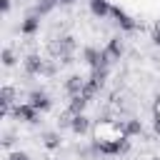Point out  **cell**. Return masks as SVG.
<instances>
[{
  "label": "cell",
  "mask_w": 160,
  "mask_h": 160,
  "mask_svg": "<svg viewBox=\"0 0 160 160\" xmlns=\"http://www.w3.org/2000/svg\"><path fill=\"white\" fill-rule=\"evenodd\" d=\"M42 58L38 55V52H30V55H25V60H22V65H25V72L28 75H40V70H42Z\"/></svg>",
  "instance_id": "4"
},
{
  "label": "cell",
  "mask_w": 160,
  "mask_h": 160,
  "mask_svg": "<svg viewBox=\"0 0 160 160\" xmlns=\"http://www.w3.org/2000/svg\"><path fill=\"white\" fill-rule=\"evenodd\" d=\"M122 50H125V48H122V40H120L118 35H115V38H110V40H108V45L102 48V52H105V60H108V62H118V60L122 58Z\"/></svg>",
  "instance_id": "2"
},
{
  "label": "cell",
  "mask_w": 160,
  "mask_h": 160,
  "mask_svg": "<svg viewBox=\"0 0 160 160\" xmlns=\"http://www.w3.org/2000/svg\"><path fill=\"white\" fill-rule=\"evenodd\" d=\"M110 8H112V5H110L108 0H90V12H92L95 18H100V20H102L105 15H110Z\"/></svg>",
  "instance_id": "9"
},
{
  "label": "cell",
  "mask_w": 160,
  "mask_h": 160,
  "mask_svg": "<svg viewBox=\"0 0 160 160\" xmlns=\"http://www.w3.org/2000/svg\"><path fill=\"white\" fill-rule=\"evenodd\" d=\"M152 132H155V138L160 140V118H155V122H152Z\"/></svg>",
  "instance_id": "19"
},
{
  "label": "cell",
  "mask_w": 160,
  "mask_h": 160,
  "mask_svg": "<svg viewBox=\"0 0 160 160\" xmlns=\"http://www.w3.org/2000/svg\"><path fill=\"white\" fill-rule=\"evenodd\" d=\"M40 18H42V15H38V12L25 15V18H22V22H20V32H22V35H28V38H30V35H35V32L40 30Z\"/></svg>",
  "instance_id": "3"
},
{
  "label": "cell",
  "mask_w": 160,
  "mask_h": 160,
  "mask_svg": "<svg viewBox=\"0 0 160 160\" xmlns=\"http://www.w3.org/2000/svg\"><path fill=\"white\" fill-rule=\"evenodd\" d=\"M58 60H45L42 62V70H40V78H52L55 72H58Z\"/></svg>",
  "instance_id": "14"
},
{
  "label": "cell",
  "mask_w": 160,
  "mask_h": 160,
  "mask_svg": "<svg viewBox=\"0 0 160 160\" xmlns=\"http://www.w3.org/2000/svg\"><path fill=\"white\" fill-rule=\"evenodd\" d=\"M122 128H125V135H128V138H140V135H142V120H140V118H128V120H122Z\"/></svg>",
  "instance_id": "7"
},
{
  "label": "cell",
  "mask_w": 160,
  "mask_h": 160,
  "mask_svg": "<svg viewBox=\"0 0 160 160\" xmlns=\"http://www.w3.org/2000/svg\"><path fill=\"white\" fill-rule=\"evenodd\" d=\"M72 135H85L88 130H90V120H88V115L82 112V115H75V120H72Z\"/></svg>",
  "instance_id": "10"
},
{
  "label": "cell",
  "mask_w": 160,
  "mask_h": 160,
  "mask_svg": "<svg viewBox=\"0 0 160 160\" xmlns=\"http://www.w3.org/2000/svg\"><path fill=\"white\" fill-rule=\"evenodd\" d=\"M15 62H18L15 50H12V48H5V50H2V65H5V68H12Z\"/></svg>",
  "instance_id": "15"
},
{
  "label": "cell",
  "mask_w": 160,
  "mask_h": 160,
  "mask_svg": "<svg viewBox=\"0 0 160 160\" xmlns=\"http://www.w3.org/2000/svg\"><path fill=\"white\" fill-rule=\"evenodd\" d=\"M55 2H58V0H55Z\"/></svg>",
  "instance_id": "24"
},
{
  "label": "cell",
  "mask_w": 160,
  "mask_h": 160,
  "mask_svg": "<svg viewBox=\"0 0 160 160\" xmlns=\"http://www.w3.org/2000/svg\"><path fill=\"white\" fill-rule=\"evenodd\" d=\"M58 2H60V5H72L75 0H58Z\"/></svg>",
  "instance_id": "22"
},
{
  "label": "cell",
  "mask_w": 160,
  "mask_h": 160,
  "mask_svg": "<svg viewBox=\"0 0 160 160\" xmlns=\"http://www.w3.org/2000/svg\"><path fill=\"white\" fill-rule=\"evenodd\" d=\"M0 142H2V148H12V142H15V132H12V130H5Z\"/></svg>",
  "instance_id": "16"
},
{
  "label": "cell",
  "mask_w": 160,
  "mask_h": 160,
  "mask_svg": "<svg viewBox=\"0 0 160 160\" xmlns=\"http://www.w3.org/2000/svg\"><path fill=\"white\" fill-rule=\"evenodd\" d=\"M88 98H82V95H72L70 98V102H68V110H72L75 115H82L85 112V108H88Z\"/></svg>",
  "instance_id": "11"
},
{
  "label": "cell",
  "mask_w": 160,
  "mask_h": 160,
  "mask_svg": "<svg viewBox=\"0 0 160 160\" xmlns=\"http://www.w3.org/2000/svg\"><path fill=\"white\" fill-rule=\"evenodd\" d=\"M155 118H160V95L155 98Z\"/></svg>",
  "instance_id": "21"
},
{
  "label": "cell",
  "mask_w": 160,
  "mask_h": 160,
  "mask_svg": "<svg viewBox=\"0 0 160 160\" xmlns=\"http://www.w3.org/2000/svg\"><path fill=\"white\" fill-rule=\"evenodd\" d=\"M72 120H75V112L65 108V110L58 115V128H60V130H65V128L70 130V128H72Z\"/></svg>",
  "instance_id": "13"
},
{
  "label": "cell",
  "mask_w": 160,
  "mask_h": 160,
  "mask_svg": "<svg viewBox=\"0 0 160 160\" xmlns=\"http://www.w3.org/2000/svg\"><path fill=\"white\" fill-rule=\"evenodd\" d=\"M152 42L155 45H160V18L155 20V25H152Z\"/></svg>",
  "instance_id": "18"
},
{
  "label": "cell",
  "mask_w": 160,
  "mask_h": 160,
  "mask_svg": "<svg viewBox=\"0 0 160 160\" xmlns=\"http://www.w3.org/2000/svg\"><path fill=\"white\" fill-rule=\"evenodd\" d=\"M150 160H160V155H155V158H150Z\"/></svg>",
  "instance_id": "23"
},
{
  "label": "cell",
  "mask_w": 160,
  "mask_h": 160,
  "mask_svg": "<svg viewBox=\"0 0 160 160\" xmlns=\"http://www.w3.org/2000/svg\"><path fill=\"white\" fill-rule=\"evenodd\" d=\"M8 160H30V155H28L25 150H12V152L8 155Z\"/></svg>",
  "instance_id": "17"
},
{
  "label": "cell",
  "mask_w": 160,
  "mask_h": 160,
  "mask_svg": "<svg viewBox=\"0 0 160 160\" xmlns=\"http://www.w3.org/2000/svg\"><path fill=\"white\" fill-rule=\"evenodd\" d=\"M28 102L32 105V108H38V110H48L52 102H50V98H48V92H42V90H32L30 95H28Z\"/></svg>",
  "instance_id": "6"
},
{
  "label": "cell",
  "mask_w": 160,
  "mask_h": 160,
  "mask_svg": "<svg viewBox=\"0 0 160 160\" xmlns=\"http://www.w3.org/2000/svg\"><path fill=\"white\" fill-rule=\"evenodd\" d=\"M40 140H42V145H45L48 150H60V145H62V138H60V132H55V130L42 132Z\"/></svg>",
  "instance_id": "8"
},
{
  "label": "cell",
  "mask_w": 160,
  "mask_h": 160,
  "mask_svg": "<svg viewBox=\"0 0 160 160\" xmlns=\"http://www.w3.org/2000/svg\"><path fill=\"white\" fill-rule=\"evenodd\" d=\"M82 88H85V78L82 75H70L65 80V92L72 98V95H82Z\"/></svg>",
  "instance_id": "5"
},
{
  "label": "cell",
  "mask_w": 160,
  "mask_h": 160,
  "mask_svg": "<svg viewBox=\"0 0 160 160\" xmlns=\"http://www.w3.org/2000/svg\"><path fill=\"white\" fill-rule=\"evenodd\" d=\"M38 108H32L30 102H18L15 108H12V118L18 120V122H38Z\"/></svg>",
  "instance_id": "1"
},
{
  "label": "cell",
  "mask_w": 160,
  "mask_h": 160,
  "mask_svg": "<svg viewBox=\"0 0 160 160\" xmlns=\"http://www.w3.org/2000/svg\"><path fill=\"white\" fill-rule=\"evenodd\" d=\"M88 80H92L100 90H102V85L108 82V68H92V72H90V78Z\"/></svg>",
  "instance_id": "12"
},
{
  "label": "cell",
  "mask_w": 160,
  "mask_h": 160,
  "mask_svg": "<svg viewBox=\"0 0 160 160\" xmlns=\"http://www.w3.org/2000/svg\"><path fill=\"white\" fill-rule=\"evenodd\" d=\"M0 8H2V12H8L10 10V0H0Z\"/></svg>",
  "instance_id": "20"
}]
</instances>
